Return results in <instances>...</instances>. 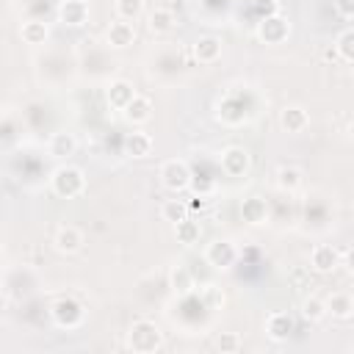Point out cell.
Returning <instances> with one entry per match:
<instances>
[{
	"mask_svg": "<svg viewBox=\"0 0 354 354\" xmlns=\"http://www.w3.org/2000/svg\"><path fill=\"white\" fill-rule=\"evenodd\" d=\"M340 266V252L329 243H318L313 252H310V268L318 271V274H332L335 268Z\"/></svg>",
	"mask_w": 354,
	"mask_h": 354,
	"instance_id": "8",
	"label": "cell"
},
{
	"mask_svg": "<svg viewBox=\"0 0 354 354\" xmlns=\"http://www.w3.org/2000/svg\"><path fill=\"white\" fill-rule=\"evenodd\" d=\"M19 36H22L25 44H44L47 36H50V28H47V22H41V19H28V22H22Z\"/></svg>",
	"mask_w": 354,
	"mask_h": 354,
	"instance_id": "21",
	"label": "cell"
},
{
	"mask_svg": "<svg viewBox=\"0 0 354 354\" xmlns=\"http://www.w3.org/2000/svg\"><path fill=\"white\" fill-rule=\"evenodd\" d=\"M160 183L166 191L171 194H183L188 185H191V169L183 158H169L163 166H160Z\"/></svg>",
	"mask_w": 354,
	"mask_h": 354,
	"instance_id": "3",
	"label": "cell"
},
{
	"mask_svg": "<svg viewBox=\"0 0 354 354\" xmlns=\"http://www.w3.org/2000/svg\"><path fill=\"white\" fill-rule=\"evenodd\" d=\"M147 25H149V30L155 33V36H166V33H171L174 28H177V17H174V11L171 8H163V6H158V8H152L149 14H147Z\"/></svg>",
	"mask_w": 354,
	"mask_h": 354,
	"instance_id": "16",
	"label": "cell"
},
{
	"mask_svg": "<svg viewBox=\"0 0 354 354\" xmlns=\"http://www.w3.org/2000/svg\"><path fill=\"white\" fill-rule=\"evenodd\" d=\"M88 3L86 0H64L61 6H58V19L64 22V25H69V28H80V25H86L88 22Z\"/></svg>",
	"mask_w": 354,
	"mask_h": 354,
	"instance_id": "10",
	"label": "cell"
},
{
	"mask_svg": "<svg viewBox=\"0 0 354 354\" xmlns=\"http://www.w3.org/2000/svg\"><path fill=\"white\" fill-rule=\"evenodd\" d=\"M288 33H290V25H288V19H285L282 14H271V17H266V19L257 25V36H260L266 44H279V41L288 39Z\"/></svg>",
	"mask_w": 354,
	"mask_h": 354,
	"instance_id": "7",
	"label": "cell"
},
{
	"mask_svg": "<svg viewBox=\"0 0 354 354\" xmlns=\"http://www.w3.org/2000/svg\"><path fill=\"white\" fill-rule=\"evenodd\" d=\"M113 11H116V19L136 22L144 14V0H113Z\"/></svg>",
	"mask_w": 354,
	"mask_h": 354,
	"instance_id": "25",
	"label": "cell"
},
{
	"mask_svg": "<svg viewBox=\"0 0 354 354\" xmlns=\"http://www.w3.org/2000/svg\"><path fill=\"white\" fill-rule=\"evenodd\" d=\"M235 260H238V249H235L232 241H221V238H216V241L207 243V249H205V263L213 266L216 271H227V268H232Z\"/></svg>",
	"mask_w": 354,
	"mask_h": 354,
	"instance_id": "4",
	"label": "cell"
},
{
	"mask_svg": "<svg viewBox=\"0 0 354 354\" xmlns=\"http://www.w3.org/2000/svg\"><path fill=\"white\" fill-rule=\"evenodd\" d=\"M53 243H55V249L61 254H75V252L83 249V232L77 227H72V224H64V227H58Z\"/></svg>",
	"mask_w": 354,
	"mask_h": 354,
	"instance_id": "14",
	"label": "cell"
},
{
	"mask_svg": "<svg viewBox=\"0 0 354 354\" xmlns=\"http://www.w3.org/2000/svg\"><path fill=\"white\" fill-rule=\"evenodd\" d=\"M202 301H205L207 310H218V307L224 304V293H221V288H216V285H205V288H202Z\"/></svg>",
	"mask_w": 354,
	"mask_h": 354,
	"instance_id": "31",
	"label": "cell"
},
{
	"mask_svg": "<svg viewBox=\"0 0 354 354\" xmlns=\"http://www.w3.org/2000/svg\"><path fill=\"white\" fill-rule=\"evenodd\" d=\"M241 216L246 224H263L268 218V205L263 196H246L241 205Z\"/></svg>",
	"mask_w": 354,
	"mask_h": 354,
	"instance_id": "18",
	"label": "cell"
},
{
	"mask_svg": "<svg viewBox=\"0 0 354 354\" xmlns=\"http://www.w3.org/2000/svg\"><path fill=\"white\" fill-rule=\"evenodd\" d=\"M293 315L290 313H285V310H274L268 318H266V335L271 337V340H277V343H282V340H288L290 335H293Z\"/></svg>",
	"mask_w": 354,
	"mask_h": 354,
	"instance_id": "9",
	"label": "cell"
},
{
	"mask_svg": "<svg viewBox=\"0 0 354 354\" xmlns=\"http://www.w3.org/2000/svg\"><path fill=\"white\" fill-rule=\"evenodd\" d=\"M335 11L343 17V19H351L354 17V0H332Z\"/></svg>",
	"mask_w": 354,
	"mask_h": 354,
	"instance_id": "32",
	"label": "cell"
},
{
	"mask_svg": "<svg viewBox=\"0 0 354 354\" xmlns=\"http://www.w3.org/2000/svg\"><path fill=\"white\" fill-rule=\"evenodd\" d=\"M133 94H136L133 83H127V80H113V83L108 86V105L116 108V111H122V108L133 100Z\"/></svg>",
	"mask_w": 354,
	"mask_h": 354,
	"instance_id": "20",
	"label": "cell"
},
{
	"mask_svg": "<svg viewBox=\"0 0 354 354\" xmlns=\"http://www.w3.org/2000/svg\"><path fill=\"white\" fill-rule=\"evenodd\" d=\"M105 39H108V44H111V47L124 50V47H130V44L136 41V28H133V22L116 19V22H111V25H108Z\"/></svg>",
	"mask_w": 354,
	"mask_h": 354,
	"instance_id": "13",
	"label": "cell"
},
{
	"mask_svg": "<svg viewBox=\"0 0 354 354\" xmlns=\"http://www.w3.org/2000/svg\"><path fill=\"white\" fill-rule=\"evenodd\" d=\"M50 185H53V194L61 196V199H75L86 191V177L77 166H58L50 177Z\"/></svg>",
	"mask_w": 354,
	"mask_h": 354,
	"instance_id": "2",
	"label": "cell"
},
{
	"mask_svg": "<svg viewBox=\"0 0 354 354\" xmlns=\"http://www.w3.org/2000/svg\"><path fill=\"white\" fill-rule=\"evenodd\" d=\"M218 163H221V171L227 177H246L249 174V166H252V158H249V152L243 147H235L232 144V147L221 149Z\"/></svg>",
	"mask_w": 354,
	"mask_h": 354,
	"instance_id": "5",
	"label": "cell"
},
{
	"mask_svg": "<svg viewBox=\"0 0 354 354\" xmlns=\"http://www.w3.org/2000/svg\"><path fill=\"white\" fill-rule=\"evenodd\" d=\"M324 304H326V315L332 313V318L337 321H348L354 315V299L348 290H335Z\"/></svg>",
	"mask_w": 354,
	"mask_h": 354,
	"instance_id": "15",
	"label": "cell"
},
{
	"mask_svg": "<svg viewBox=\"0 0 354 354\" xmlns=\"http://www.w3.org/2000/svg\"><path fill=\"white\" fill-rule=\"evenodd\" d=\"M301 315H304L307 321H321V318H326V304H324V299H318V296L304 299V301H301Z\"/></svg>",
	"mask_w": 354,
	"mask_h": 354,
	"instance_id": "28",
	"label": "cell"
},
{
	"mask_svg": "<svg viewBox=\"0 0 354 354\" xmlns=\"http://www.w3.org/2000/svg\"><path fill=\"white\" fill-rule=\"evenodd\" d=\"M277 185L282 191H296L301 185V171L296 166H279L277 169Z\"/></svg>",
	"mask_w": 354,
	"mask_h": 354,
	"instance_id": "27",
	"label": "cell"
},
{
	"mask_svg": "<svg viewBox=\"0 0 354 354\" xmlns=\"http://www.w3.org/2000/svg\"><path fill=\"white\" fill-rule=\"evenodd\" d=\"M75 149H77V138H75L72 133L58 130V133H53V136H50V155H53V158L64 160V158L75 155Z\"/></svg>",
	"mask_w": 354,
	"mask_h": 354,
	"instance_id": "19",
	"label": "cell"
},
{
	"mask_svg": "<svg viewBox=\"0 0 354 354\" xmlns=\"http://www.w3.org/2000/svg\"><path fill=\"white\" fill-rule=\"evenodd\" d=\"M337 53H340V58H343L346 64L354 61V30H351V28H346V30L337 36Z\"/></svg>",
	"mask_w": 354,
	"mask_h": 354,
	"instance_id": "30",
	"label": "cell"
},
{
	"mask_svg": "<svg viewBox=\"0 0 354 354\" xmlns=\"http://www.w3.org/2000/svg\"><path fill=\"white\" fill-rule=\"evenodd\" d=\"M279 124H282L285 133H293V136L296 133H304L307 124H310V113L301 105H285L279 111Z\"/></svg>",
	"mask_w": 354,
	"mask_h": 354,
	"instance_id": "12",
	"label": "cell"
},
{
	"mask_svg": "<svg viewBox=\"0 0 354 354\" xmlns=\"http://www.w3.org/2000/svg\"><path fill=\"white\" fill-rule=\"evenodd\" d=\"M205 205H207V199H202V196H199V199H196V202H191V205H188V210H191V207H199V210H202V207H205Z\"/></svg>",
	"mask_w": 354,
	"mask_h": 354,
	"instance_id": "33",
	"label": "cell"
},
{
	"mask_svg": "<svg viewBox=\"0 0 354 354\" xmlns=\"http://www.w3.org/2000/svg\"><path fill=\"white\" fill-rule=\"evenodd\" d=\"M213 346H216V351H221V354H235V351L241 348V337H238L235 332H221V335H216Z\"/></svg>",
	"mask_w": 354,
	"mask_h": 354,
	"instance_id": "29",
	"label": "cell"
},
{
	"mask_svg": "<svg viewBox=\"0 0 354 354\" xmlns=\"http://www.w3.org/2000/svg\"><path fill=\"white\" fill-rule=\"evenodd\" d=\"M122 116H124L130 124H147V122L152 119V100L136 91L133 100L122 108Z\"/></svg>",
	"mask_w": 354,
	"mask_h": 354,
	"instance_id": "11",
	"label": "cell"
},
{
	"mask_svg": "<svg viewBox=\"0 0 354 354\" xmlns=\"http://www.w3.org/2000/svg\"><path fill=\"white\" fill-rule=\"evenodd\" d=\"M127 346L138 354H152L163 346V332L158 329V324L141 318V321H133L130 332H127Z\"/></svg>",
	"mask_w": 354,
	"mask_h": 354,
	"instance_id": "1",
	"label": "cell"
},
{
	"mask_svg": "<svg viewBox=\"0 0 354 354\" xmlns=\"http://www.w3.org/2000/svg\"><path fill=\"white\" fill-rule=\"evenodd\" d=\"M160 216H163V221L177 224V221L188 218V205H185L183 199H166V202L160 205Z\"/></svg>",
	"mask_w": 354,
	"mask_h": 354,
	"instance_id": "26",
	"label": "cell"
},
{
	"mask_svg": "<svg viewBox=\"0 0 354 354\" xmlns=\"http://www.w3.org/2000/svg\"><path fill=\"white\" fill-rule=\"evenodd\" d=\"M169 282H171V290H174L177 296H188V293L194 290V274H191V268H185V266H174L171 274H169Z\"/></svg>",
	"mask_w": 354,
	"mask_h": 354,
	"instance_id": "24",
	"label": "cell"
},
{
	"mask_svg": "<svg viewBox=\"0 0 354 354\" xmlns=\"http://www.w3.org/2000/svg\"><path fill=\"white\" fill-rule=\"evenodd\" d=\"M83 318H86V313H83V307H80L72 296H64V299H58V301L53 304V321H55L58 326H64V329L80 326Z\"/></svg>",
	"mask_w": 354,
	"mask_h": 354,
	"instance_id": "6",
	"label": "cell"
},
{
	"mask_svg": "<svg viewBox=\"0 0 354 354\" xmlns=\"http://www.w3.org/2000/svg\"><path fill=\"white\" fill-rule=\"evenodd\" d=\"M194 55L199 64H213L221 58V39L218 36H202L194 41Z\"/></svg>",
	"mask_w": 354,
	"mask_h": 354,
	"instance_id": "17",
	"label": "cell"
},
{
	"mask_svg": "<svg viewBox=\"0 0 354 354\" xmlns=\"http://www.w3.org/2000/svg\"><path fill=\"white\" fill-rule=\"evenodd\" d=\"M174 235H177V243L194 246V243H199V238H202V224L194 221V218H183V221L174 224Z\"/></svg>",
	"mask_w": 354,
	"mask_h": 354,
	"instance_id": "23",
	"label": "cell"
},
{
	"mask_svg": "<svg viewBox=\"0 0 354 354\" xmlns=\"http://www.w3.org/2000/svg\"><path fill=\"white\" fill-rule=\"evenodd\" d=\"M124 149H127V155H133V158H147V155L152 152V136L144 133V130H133V133L127 136V141H124Z\"/></svg>",
	"mask_w": 354,
	"mask_h": 354,
	"instance_id": "22",
	"label": "cell"
}]
</instances>
